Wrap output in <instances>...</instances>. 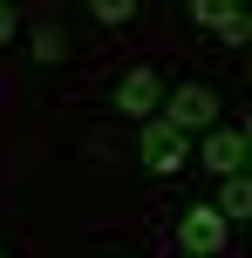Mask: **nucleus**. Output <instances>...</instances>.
<instances>
[{
    "label": "nucleus",
    "instance_id": "1",
    "mask_svg": "<svg viewBox=\"0 0 252 258\" xmlns=\"http://www.w3.org/2000/svg\"><path fill=\"white\" fill-rule=\"evenodd\" d=\"M136 156H143L150 177H177V170L191 163V136H184V129H171L164 116H150L143 129H136Z\"/></svg>",
    "mask_w": 252,
    "mask_h": 258
},
{
    "label": "nucleus",
    "instance_id": "2",
    "mask_svg": "<svg viewBox=\"0 0 252 258\" xmlns=\"http://www.w3.org/2000/svg\"><path fill=\"white\" fill-rule=\"evenodd\" d=\"M171 129H184V136H212L218 129V95L205 89V82H184V89H171V102L157 109Z\"/></svg>",
    "mask_w": 252,
    "mask_h": 258
},
{
    "label": "nucleus",
    "instance_id": "10",
    "mask_svg": "<svg viewBox=\"0 0 252 258\" xmlns=\"http://www.w3.org/2000/svg\"><path fill=\"white\" fill-rule=\"evenodd\" d=\"M14 34H21V14H14V7H7V0H0V48H7V41H14Z\"/></svg>",
    "mask_w": 252,
    "mask_h": 258
},
{
    "label": "nucleus",
    "instance_id": "11",
    "mask_svg": "<svg viewBox=\"0 0 252 258\" xmlns=\"http://www.w3.org/2000/svg\"><path fill=\"white\" fill-rule=\"evenodd\" d=\"M232 129H239V136H245V150H252V109H239V122H232Z\"/></svg>",
    "mask_w": 252,
    "mask_h": 258
},
{
    "label": "nucleus",
    "instance_id": "3",
    "mask_svg": "<svg viewBox=\"0 0 252 258\" xmlns=\"http://www.w3.org/2000/svg\"><path fill=\"white\" fill-rule=\"evenodd\" d=\"M157 109H164V75H157L150 61H136L130 75L116 82V116H143V122H150Z\"/></svg>",
    "mask_w": 252,
    "mask_h": 258
},
{
    "label": "nucleus",
    "instance_id": "13",
    "mask_svg": "<svg viewBox=\"0 0 252 258\" xmlns=\"http://www.w3.org/2000/svg\"><path fill=\"white\" fill-rule=\"evenodd\" d=\"M0 258H7V251H0Z\"/></svg>",
    "mask_w": 252,
    "mask_h": 258
},
{
    "label": "nucleus",
    "instance_id": "5",
    "mask_svg": "<svg viewBox=\"0 0 252 258\" xmlns=\"http://www.w3.org/2000/svg\"><path fill=\"white\" fill-rule=\"evenodd\" d=\"M198 163L212 170L218 183H225V177H239V170H245V136H239V129H212V136L198 143Z\"/></svg>",
    "mask_w": 252,
    "mask_h": 258
},
{
    "label": "nucleus",
    "instance_id": "6",
    "mask_svg": "<svg viewBox=\"0 0 252 258\" xmlns=\"http://www.w3.org/2000/svg\"><path fill=\"white\" fill-rule=\"evenodd\" d=\"M218 218H225V224H239V218H252V170H239V177H225V183H218Z\"/></svg>",
    "mask_w": 252,
    "mask_h": 258
},
{
    "label": "nucleus",
    "instance_id": "8",
    "mask_svg": "<svg viewBox=\"0 0 252 258\" xmlns=\"http://www.w3.org/2000/svg\"><path fill=\"white\" fill-rule=\"evenodd\" d=\"M68 54V34L62 27H34V61H62Z\"/></svg>",
    "mask_w": 252,
    "mask_h": 258
},
{
    "label": "nucleus",
    "instance_id": "9",
    "mask_svg": "<svg viewBox=\"0 0 252 258\" xmlns=\"http://www.w3.org/2000/svg\"><path fill=\"white\" fill-rule=\"evenodd\" d=\"M95 21H103V27H123V21H130V14H136V0H95Z\"/></svg>",
    "mask_w": 252,
    "mask_h": 258
},
{
    "label": "nucleus",
    "instance_id": "4",
    "mask_svg": "<svg viewBox=\"0 0 252 258\" xmlns=\"http://www.w3.org/2000/svg\"><path fill=\"white\" fill-rule=\"evenodd\" d=\"M225 238H232V224L218 218L212 204H191L184 218H177V245H184L191 258H212V251H225Z\"/></svg>",
    "mask_w": 252,
    "mask_h": 258
},
{
    "label": "nucleus",
    "instance_id": "7",
    "mask_svg": "<svg viewBox=\"0 0 252 258\" xmlns=\"http://www.w3.org/2000/svg\"><path fill=\"white\" fill-rule=\"evenodd\" d=\"M212 34H218V41H232V48H245V41H252V14H245V7H232V0H218Z\"/></svg>",
    "mask_w": 252,
    "mask_h": 258
},
{
    "label": "nucleus",
    "instance_id": "12",
    "mask_svg": "<svg viewBox=\"0 0 252 258\" xmlns=\"http://www.w3.org/2000/svg\"><path fill=\"white\" fill-rule=\"evenodd\" d=\"M245 75H252V54H245Z\"/></svg>",
    "mask_w": 252,
    "mask_h": 258
}]
</instances>
